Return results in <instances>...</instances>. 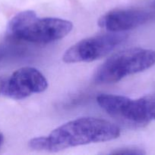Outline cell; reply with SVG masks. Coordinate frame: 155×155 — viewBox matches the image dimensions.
I'll return each instance as SVG.
<instances>
[{
	"label": "cell",
	"instance_id": "6da1fadb",
	"mask_svg": "<svg viewBox=\"0 0 155 155\" xmlns=\"http://www.w3.org/2000/svg\"><path fill=\"white\" fill-rule=\"evenodd\" d=\"M119 136V128L112 123L87 117L68 121L48 136L33 138L28 145L36 151L57 152L68 148L113 140Z\"/></svg>",
	"mask_w": 155,
	"mask_h": 155
},
{
	"label": "cell",
	"instance_id": "7a4b0ae2",
	"mask_svg": "<svg viewBox=\"0 0 155 155\" xmlns=\"http://www.w3.org/2000/svg\"><path fill=\"white\" fill-rule=\"evenodd\" d=\"M73 28L71 21L56 18H39L31 10L14 16L7 26L12 39L37 44H46L66 36Z\"/></svg>",
	"mask_w": 155,
	"mask_h": 155
},
{
	"label": "cell",
	"instance_id": "3957f363",
	"mask_svg": "<svg viewBox=\"0 0 155 155\" xmlns=\"http://www.w3.org/2000/svg\"><path fill=\"white\" fill-rule=\"evenodd\" d=\"M97 102L111 117L132 127H142L155 120V93L132 99L123 95L100 94Z\"/></svg>",
	"mask_w": 155,
	"mask_h": 155
},
{
	"label": "cell",
	"instance_id": "277c9868",
	"mask_svg": "<svg viewBox=\"0 0 155 155\" xmlns=\"http://www.w3.org/2000/svg\"><path fill=\"white\" fill-rule=\"evenodd\" d=\"M155 64V51L142 48L122 50L107 59L94 75L97 83H113L148 69Z\"/></svg>",
	"mask_w": 155,
	"mask_h": 155
},
{
	"label": "cell",
	"instance_id": "5b68a950",
	"mask_svg": "<svg viewBox=\"0 0 155 155\" xmlns=\"http://www.w3.org/2000/svg\"><path fill=\"white\" fill-rule=\"evenodd\" d=\"M126 39L127 36L124 33L112 32L87 38L68 48L62 60L68 64L94 61L107 55Z\"/></svg>",
	"mask_w": 155,
	"mask_h": 155
},
{
	"label": "cell",
	"instance_id": "8992f818",
	"mask_svg": "<svg viewBox=\"0 0 155 155\" xmlns=\"http://www.w3.org/2000/svg\"><path fill=\"white\" fill-rule=\"evenodd\" d=\"M48 87L46 77L37 69L24 67L9 76H0V96L15 100L27 98L40 93Z\"/></svg>",
	"mask_w": 155,
	"mask_h": 155
},
{
	"label": "cell",
	"instance_id": "52a82bcc",
	"mask_svg": "<svg viewBox=\"0 0 155 155\" xmlns=\"http://www.w3.org/2000/svg\"><path fill=\"white\" fill-rule=\"evenodd\" d=\"M151 14L142 9H115L102 15L98 25L112 33L136 28L150 19Z\"/></svg>",
	"mask_w": 155,
	"mask_h": 155
},
{
	"label": "cell",
	"instance_id": "ba28073f",
	"mask_svg": "<svg viewBox=\"0 0 155 155\" xmlns=\"http://www.w3.org/2000/svg\"><path fill=\"white\" fill-rule=\"evenodd\" d=\"M110 154H145L142 149H140L138 148H120V149H117L115 151H113L111 152Z\"/></svg>",
	"mask_w": 155,
	"mask_h": 155
},
{
	"label": "cell",
	"instance_id": "9c48e42d",
	"mask_svg": "<svg viewBox=\"0 0 155 155\" xmlns=\"http://www.w3.org/2000/svg\"><path fill=\"white\" fill-rule=\"evenodd\" d=\"M3 141H4V137H3L2 135L0 134V148H1L2 145Z\"/></svg>",
	"mask_w": 155,
	"mask_h": 155
},
{
	"label": "cell",
	"instance_id": "30bf717a",
	"mask_svg": "<svg viewBox=\"0 0 155 155\" xmlns=\"http://www.w3.org/2000/svg\"><path fill=\"white\" fill-rule=\"evenodd\" d=\"M151 8H152V9H153V12H154V14H155V0H153V1H152Z\"/></svg>",
	"mask_w": 155,
	"mask_h": 155
}]
</instances>
